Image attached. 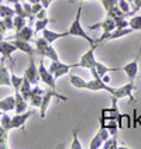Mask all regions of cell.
Masks as SVG:
<instances>
[{
    "mask_svg": "<svg viewBox=\"0 0 141 149\" xmlns=\"http://www.w3.org/2000/svg\"><path fill=\"white\" fill-rule=\"evenodd\" d=\"M6 58L0 59V86H11L10 82V73H8V69L4 63Z\"/></svg>",
    "mask_w": 141,
    "mask_h": 149,
    "instance_id": "2e32d148",
    "label": "cell"
},
{
    "mask_svg": "<svg viewBox=\"0 0 141 149\" xmlns=\"http://www.w3.org/2000/svg\"><path fill=\"white\" fill-rule=\"evenodd\" d=\"M11 42L16 45L17 49L21 51V52H24V54H27L28 56H31V55H34V54L37 52V49H35L34 47H31L28 41H20V40H14V41H11Z\"/></svg>",
    "mask_w": 141,
    "mask_h": 149,
    "instance_id": "e0dca14e",
    "label": "cell"
},
{
    "mask_svg": "<svg viewBox=\"0 0 141 149\" xmlns=\"http://www.w3.org/2000/svg\"><path fill=\"white\" fill-rule=\"evenodd\" d=\"M134 30L131 27H127V28H116V30H113L112 33L107 34V37H106V41H110V40H116V38H121V37H126V35H128V34H131Z\"/></svg>",
    "mask_w": 141,
    "mask_h": 149,
    "instance_id": "ac0fdd59",
    "label": "cell"
},
{
    "mask_svg": "<svg viewBox=\"0 0 141 149\" xmlns=\"http://www.w3.org/2000/svg\"><path fill=\"white\" fill-rule=\"evenodd\" d=\"M71 69H74V63H72V65H67V63H62L59 59L58 61H51V65H50V68H48V70L54 74L55 79L68 74V72H69Z\"/></svg>",
    "mask_w": 141,
    "mask_h": 149,
    "instance_id": "5b68a950",
    "label": "cell"
},
{
    "mask_svg": "<svg viewBox=\"0 0 141 149\" xmlns=\"http://www.w3.org/2000/svg\"><path fill=\"white\" fill-rule=\"evenodd\" d=\"M14 99H16V107H14L16 114L25 113V111L28 110V101L21 96V93H20V91H16V93H14Z\"/></svg>",
    "mask_w": 141,
    "mask_h": 149,
    "instance_id": "9a60e30c",
    "label": "cell"
},
{
    "mask_svg": "<svg viewBox=\"0 0 141 149\" xmlns=\"http://www.w3.org/2000/svg\"><path fill=\"white\" fill-rule=\"evenodd\" d=\"M96 72L99 74L100 77H103L105 74H107L109 72H120L121 70V66L119 68H107L106 65H103V63H100V62H96Z\"/></svg>",
    "mask_w": 141,
    "mask_h": 149,
    "instance_id": "ffe728a7",
    "label": "cell"
},
{
    "mask_svg": "<svg viewBox=\"0 0 141 149\" xmlns=\"http://www.w3.org/2000/svg\"><path fill=\"white\" fill-rule=\"evenodd\" d=\"M103 139H102V136H100L99 134H96L95 136H93V139L90 141L89 143V149H100L103 146Z\"/></svg>",
    "mask_w": 141,
    "mask_h": 149,
    "instance_id": "f1b7e54d",
    "label": "cell"
},
{
    "mask_svg": "<svg viewBox=\"0 0 141 149\" xmlns=\"http://www.w3.org/2000/svg\"><path fill=\"white\" fill-rule=\"evenodd\" d=\"M102 79H103V82L107 83V84H109V82H110V76H109V74H105V76H103Z\"/></svg>",
    "mask_w": 141,
    "mask_h": 149,
    "instance_id": "60d3db41",
    "label": "cell"
},
{
    "mask_svg": "<svg viewBox=\"0 0 141 149\" xmlns=\"http://www.w3.org/2000/svg\"><path fill=\"white\" fill-rule=\"evenodd\" d=\"M16 51H17V48L13 42H8L6 40L0 41V55H1V58L11 59L13 52H16Z\"/></svg>",
    "mask_w": 141,
    "mask_h": 149,
    "instance_id": "4fadbf2b",
    "label": "cell"
},
{
    "mask_svg": "<svg viewBox=\"0 0 141 149\" xmlns=\"http://www.w3.org/2000/svg\"><path fill=\"white\" fill-rule=\"evenodd\" d=\"M25 20L24 17H20V16H14L13 17V24H14V30L18 31V30H21L23 27L25 25Z\"/></svg>",
    "mask_w": 141,
    "mask_h": 149,
    "instance_id": "1f68e13d",
    "label": "cell"
},
{
    "mask_svg": "<svg viewBox=\"0 0 141 149\" xmlns=\"http://www.w3.org/2000/svg\"><path fill=\"white\" fill-rule=\"evenodd\" d=\"M0 59H1V55H0Z\"/></svg>",
    "mask_w": 141,
    "mask_h": 149,
    "instance_id": "c3c4849f",
    "label": "cell"
},
{
    "mask_svg": "<svg viewBox=\"0 0 141 149\" xmlns=\"http://www.w3.org/2000/svg\"><path fill=\"white\" fill-rule=\"evenodd\" d=\"M41 8H44V7H42V4H41V1H40V3H34V4H31V11H33L34 16H35V14H37V13H38Z\"/></svg>",
    "mask_w": 141,
    "mask_h": 149,
    "instance_id": "74e56055",
    "label": "cell"
},
{
    "mask_svg": "<svg viewBox=\"0 0 141 149\" xmlns=\"http://www.w3.org/2000/svg\"><path fill=\"white\" fill-rule=\"evenodd\" d=\"M1 114H3V111H1V110H0V117H1Z\"/></svg>",
    "mask_w": 141,
    "mask_h": 149,
    "instance_id": "bcb514c9",
    "label": "cell"
},
{
    "mask_svg": "<svg viewBox=\"0 0 141 149\" xmlns=\"http://www.w3.org/2000/svg\"><path fill=\"white\" fill-rule=\"evenodd\" d=\"M52 97H57L58 100H62V101H67V97L65 96H62V94H59L57 93V90H54V89H50L48 87V90L44 93V96H42V100H41V104H40V118L44 120L45 116H47V110L50 107V103H51V99Z\"/></svg>",
    "mask_w": 141,
    "mask_h": 149,
    "instance_id": "3957f363",
    "label": "cell"
},
{
    "mask_svg": "<svg viewBox=\"0 0 141 149\" xmlns=\"http://www.w3.org/2000/svg\"><path fill=\"white\" fill-rule=\"evenodd\" d=\"M114 21H116V28H127V27H130V23H128V20H126V17H116Z\"/></svg>",
    "mask_w": 141,
    "mask_h": 149,
    "instance_id": "e575fe53",
    "label": "cell"
},
{
    "mask_svg": "<svg viewBox=\"0 0 141 149\" xmlns=\"http://www.w3.org/2000/svg\"><path fill=\"white\" fill-rule=\"evenodd\" d=\"M121 70L126 72V74H127V77H128L130 82H134V79L138 74V62H137V59L133 61V62L126 63L124 66H121Z\"/></svg>",
    "mask_w": 141,
    "mask_h": 149,
    "instance_id": "7c38bea8",
    "label": "cell"
},
{
    "mask_svg": "<svg viewBox=\"0 0 141 149\" xmlns=\"http://www.w3.org/2000/svg\"><path fill=\"white\" fill-rule=\"evenodd\" d=\"M33 116V111H25L21 114H16L14 117H11V130H17V128H23L25 124V121Z\"/></svg>",
    "mask_w": 141,
    "mask_h": 149,
    "instance_id": "30bf717a",
    "label": "cell"
},
{
    "mask_svg": "<svg viewBox=\"0 0 141 149\" xmlns=\"http://www.w3.org/2000/svg\"><path fill=\"white\" fill-rule=\"evenodd\" d=\"M106 128H107V131L110 132V135H117V131H119V123H117L116 120H109L107 123H106Z\"/></svg>",
    "mask_w": 141,
    "mask_h": 149,
    "instance_id": "f546056e",
    "label": "cell"
},
{
    "mask_svg": "<svg viewBox=\"0 0 141 149\" xmlns=\"http://www.w3.org/2000/svg\"><path fill=\"white\" fill-rule=\"evenodd\" d=\"M119 8L124 13L126 16H127V14H133V13H131V10H130L128 0H119Z\"/></svg>",
    "mask_w": 141,
    "mask_h": 149,
    "instance_id": "836d02e7",
    "label": "cell"
},
{
    "mask_svg": "<svg viewBox=\"0 0 141 149\" xmlns=\"http://www.w3.org/2000/svg\"><path fill=\"white\" fill-rule=\"evenodd\" d=\"M135 89V86H134V82H128L127 84L124 86H120V87H116V91H114V94H112V96H114L117 99H126V97H130L131 100L133 99V90Z\"/></svg>",
    "mask_w": 141,
    "mask_h": 149,
    "instance_id": "ba28073f",
    "label": "cell"
},
{
    "mask_svg": "<svg viewBox=\"0 0 141 149\" xmlns=\"http://www.w3.org/2000/svg\"><path fill=\"white\" fill-rule=\"evenodd\" d=\"M35 18H47V8H41V10L35 14Z\"/></svg>",
    "mask_w": 141,
    "mask_h": 149,
    "instance_id": "f35d334b",
    "label": "cell"
},
{
    "mask_svg": "<svg viewBox=\"0 0 141 149\" xmlns=\"http://www.w3.org/2000/svg\"><path fill=\"white\" fill-rule=\"evenodd\" d=\"M3 40H4V34L0 33V41H3Z\"/></svg>",
    "mask_w": 141,
    "mask_h": 149,
    "instance_id": "ee69618b",
    "label": "cell"
},
{
    "mask_svg": "<svg viewBox=\"0 0 141 149\" xmlns=\"http://www.w3.org/2000/svg\"><path fill=\"white\" fill-rule=\"evenodd\" d=\"M95 49L96 47H90V49L88 52H85L82 58H81V62L79 63H74V68H85V69H89L90 70L92 68L96 66V58H95Z\"/></svg>",
    "mask_w": 141,
    "mask_h": 149,
    "instance_id": "8992f818",
    "label": "cell"
},
{
    "mask_svg": "<svg viewBox=\"0 0 141 149\" xmlns=\"http://www.w3.org/2000/svg\"><path fill=\"white\" fill-rule=\"evenodd\" d=\"M14 16H16L14 8L8 7V6H4V4L0 6V18H4V17H14Z\"/></svg>",
    "mask_w": 141,
    "mask_h": 149,
    "instance_id": "4316f807",
    "label": "cell"
},
{
    "mask_svg": "<svg viewBox=\"0 0 141 149\" xmlns=\"http://www.w3.org/2000/svg\"><path fill=\"white\" fill-rule=\"evenodd\" d=\"M41 56H47V58H50V61H58L59 56L58 54H57V51L52 48V44H48L47 47H45V49H44V52H42Z\"/></svg>",
    "mask_w": 141,
    "mask_h": 149,
    "instance_id": "7402d4cb",
    "label": "cell"
},
{
    "mask_svg": "<svg viewBox=\"0 0 141 149\" xmlns=\"http://www.w3.org/2000/svg\"><path fill=\"white\" fill-rule=\"evenodd\" d=\"M103 149H117L119 145H117V135H110V138L106 139L103 142Z\"/></svg>",
    "mask_w": 141,
    "mask_h": 149,
    "instance_id": "484cf974",
    "label": "cell"
},
{
    "mask_svg": "<svg viewBox=\"0 0 141 149\" xmlns=\"http://www.w3.org/2000/svg\"><path fill=\"white\" fill-rule=\"evenodd\" d=\"M44 93H45V91L42 90V89H40L38 84L33 86V89L30 91V97H28V104H30L31 107H40Z\"/></svg>",
    "mask_w": 141,
    "mask_h": 149,
    "instance_id": "9c48e42d",
    "label": "cell"
},
{
    "mask_svg": "<svg viewBox=\"0 0 141 149\" xmlns=\"http://www.w3.org/2000/svg\"><path fill=\"white\" fill-rule=\"evenodd\" d=\"M41 0H28V3H31V4H34V3H40Z\"/></svg>",
    "mask_w": 141,
    "mask_h": 149,
    "instance_id": "7bdbcfd3",
    "label": "cell"
},
{
    "mask_svg": "<svg viewBox=\"0 0 141 149\" xmlns=\"http://www.w3.org/2000/svg\"><path fill=\"white\" fill-rule=\"evenodd\" d=\"M1 4H3V0H0V6H1Z\"/></svg>",
    "mask_w": 141,
    "mask_h": 149,
    "instance_id": "f6af8a7d",
    "label": "cell"
},
{
    "mask_svg": "<svg viewBox=\"0 0 141 149\" xmlns=\"http://www.w3.org/2000/svg\"><path fill=\"white\" fill-rule=\"evenodd\" d=\"M38 73H40V80H41L42 83H45L50 89H57V83H55V77H54V74L51 73L50 70L45 68V65H44V56H41V59H40V66H38Z\"/></svg>",
    "mask_w": 141,
    "mask_h": 149,
    "instance_id": "277c9868",
    "label": "cell"
},
{
    "mask_svg": "<svg viewBox=\"0 0 141 149\" xmlns=\"http://www.w3.org/2000/svg\"><path fill=\"white\" fill-rule=\"evenodd\" d=\"M34 30L31 27H28V25H24L21 30H18L16 31V34L11 37V40H20V41H31L34 37Z\"/></svg>",
    "mask_w": 141,
    "mask_h": 149,
    "instance_id": "8fae6325",
    "label": "cell"
},
{
    "mask_svg": "<svg viewBox=\"0 0 141 149\" xmlns=\"http://www.w3.org/2000/svg\"><path fill=\"white\" fill-rule=\"evenodd\" d=\"M6 31H7V28H6V25L3 23V18H1V20H0V33L6 34Z\"/></svg>",
    "mask_w": 141,
    "mask_h": 149,
    "instance_id": "ab89813d",
    "label": "cell"
},
{
    "mask_svg": "<svg viewBox=\"0 0 141 149\" xmlns=\"http://www.w3.org/2000/svg\"><path fill=\"white\" fill-rule=\"evenodd\" d=\"M10 82H11V87L14 89V91H20V87L23 84V77L17 76V74L11 73L10 74Z\"/></svg>",
    "mask_w": 141,
    "mask_h": 149,
    "instance_id": "cb8c5ba5",
    "label": "cell"
},
{
    "mask_svg": "<svg viewBox=\"0 0 141 149\" xmlns=\"http://www.w3.org/2000/svg\"><path fill=\"white\" fill-rule=\"evenodd\" d=\"M0 118H1V120H0V125H1L3 128H6L7 131H10V130H11V117H8L7 113H4V114H1Z\"/></svg>",
    "mask_w": 141,
    "mask_h": 149,
    "instance_id": "4dcf8cb0",
    "label": "cell"
},
{
    "mask_svg": "<svg viewBox=\"0 0 141 149\" xmlns=\"http://www.w3.org/2000/svg\"><path fill=\"white\" fill-rule=\"evenodd\" d=\"M3 23L6 25L7 30H14V24H13V17H4L3 18Z\"/></svg>",
    "mask_w": 141,
    "mask_h": 149,
    "instance_id": "8d00e7d4",
    "label": "cell"
},
{
    "mask_svg": "<svg viewBox=\"0 0 141 149\" xmlns=\"http://www.w3.org/2000/svg\"><path fill=\"white\" fill-rule=\"evenodd\" d=\"M31 89H33L31 82H30L25 76H23V84H21V87H20V93H21V96H23L27 101H28V97H30V91H31Z\"/></svg>",
    "mask_w": 141,
    "mask_h": 149,
    "instance_id": "44dd1931",
    "label": "cell"
},
{
    "mask_svg": "<svg viewBox=\"0 0 141 149\" xmlns=\"http://www.w3.org/2000/svg\"><path fill=\"white\" fill-rule=\"evenodd\" d=\"M41 34H42V37H44L47 41L50 42V44L58 41L59 38H64V37H68V35H69V33H68V31H65V33H57V31L47 30V28H44V30L41 31Z\"/></svg>",
    "mask_w": 141,
    "mask_h": 149,
    "instance_id": "5bb4252c",
    "label": "cell"
},
{
    "mask_svg": "<svg viewBox=\"0 0 141 149\" xmlns=\"http://www.w3.org/2000/svg\"><path fill=\"white\" fill-rule=\"evenodd\" d=\"M140 79H141V74H140Z\"/></svg>",
    "mask_w": 141,
    "mask_h": 149,
    "instance_id": "681fc988",
    "label": "cell"
},
{
    "mask_svg": "<svg viewBox=\"0 0 141 149\" xmlns=\"http://www.w3.org/2000/svg\"><path fill=\"white\" fill-rule=\"evenodd\" d=\"M72 134H74V139H72V143H71V149H82V145H81L79 138H78V130H74Z\"/></svg>",
    "mask_w": 141,
    "mask_h": 149,
    "instance_id": "d590c367",
    "label": "cell"
},
{
    "mask_svg": "<svg viewBox=\"0 0 141 149\" xmlns=\"http://www.w3.org/2000/svg\"><path fill=\"white\" fill-rule=\"evenodd\" d=\"M82 7H83V1L79 3V6H78V11H76V16H75L74 21H72V24L69 27V30H68V33L69 35H74V37H81V38H85L86 41L89 42V45L90 47H98V42L93 41L90 37L86 34V31L83 30L82 24H81V16H82Z\"/></svg>",
    "mask_w": 141,
    "mask_h": 149,
    "instance_id": "6da1fadb",
    "label": "cell"
},
{
    "mask_svg": "<svg viewBox=\"0 0 141 149\" xmlns=\"http://www.w3.org/2000/svg\"><path fill=\"white\" fill-rule=\"evenodd\" d=\"M7 136H8V131L0 125V149H7L8 148Z\"/></svg>",
    "mask_w": 141,
    "mask_h": 149,
    "instance_id": "d4e9b609",
    "label": "cell"
},
{
    "mask_svg": "<svg viewBox=\"0 0 141 149\" xmlns=\"http://www.w3.org/2000/svg\"><path fill=\"white\" fill-rule=\"evenodd\" d=\"M13 7H14V11H16V16H20V17H24V18H30V20H31L30 14L27 13V10H25L24 6H23L20 1L14 3V4H13Z\"/></svg>",
    "mask_w": 141,
    "mask_h": 149,
    "instance_id": "603a6c76",
    "label": "cell"
},
{
    "mask_svg": "<svg viewBox=\"0 0 141 149\" xmlns=\"http://www.w3.org/2000/svg\"><path fill=\"white\" fill-rule=\"evenodd\" d=\"M14 107H16V99H14V96H7V97H4L3 100H0V110L3 113H8V111L14 110Z\"/></svg>",
    "mask_w": 141,
    "mask_h": 149,
    "instance_id": "d6986e66",
    "label": "cell"
},
{
    "mask_svg": "<svg viewBox=\"0 0 141 149\" xmlns=\"http://www.w3.org/2000/svg\"><path fill=\"white\" fill-rule=\"evenodd\" d=\"M138 51H140V56H141V47H140V49H138Z\"/></svg>",
    "mask_w": 141,
    "mask_h": 149,
    "instance_id": "7dc6e473",
    "label": "cell"
},
{
    "mask_svg": "<svg viewBox=\"0 0 141 149\" xmlns=\"http://www.w3.org/2000/svg\"><path fill=\"white\" fill-rule=\"evenodd\" d=\"M17 1H20V0H6V3H8V4H14Z\"/></svg>",
    "mask_w": 141,
    "mask_h": 149,
    "instance_id": "b9f144b4",
    "label": "cell"
},
{
    "mask_svg": "<svg viewBox=\"0 0 141 149\" xmlns=\"http://www.w3.org/2000/svg\"><path fill=\"white\" fill-rule=\"evenodd\" d=\"M48 24H50V18H37L34 33H40V31H42L44 28H47V25Z\"/></svg>",
    "mask_w": 141,
    "mask_h": 149,
    "instance_id": "83f0119b",
    "label": "cell"
},
{
    "mask_svg": "<svg viewBox=\"0 0 141 149\" xmlns=\"http://www.w3.org/2000/svg\"><path fill=\"white\" fill-rule=\"evenodd\" d=\"M130 27L133 28L134 31H138L141 30V14L140 16H134L133 18H130Z\"/></svg>",
    "mask_w": 141,
    "mask_h": 149,
    "instance_id": "d6a6232c",
    "label": "cell"
},
{
    "mask_svg": "<svg viewBox=\"0 0 141 149\" xmlns=\"http://www.w3.org/2000/svg\"><path fill=\"white\" fill-rule=\"evenodd\" d=\"M28 59H30V62H28V68L25 69L24 72V76L31 82V84L33 86H35V84H38L40 83V73H38V68H37V65H35V62H34V55H31V56H28Z\"/></svg>",
    "mask_w": 141,
    "mask_h": 149,
    "instance_id": "52a82bcc",
    "label": "cell"
},
{
    "mask_svg": "<svg viewBox=\"0 0 141 149\" xmlns=\"http://www.w3.org/2000/svg\"><path fill=\"white\" fill-rule=\"evenodd\" d=\"M102 28L103 30V34H102V37H100L99 40H98V44L100 42H105L106 41V37H107L109 33H112L113 30H116V21H114V18L113 17H106L103 21H100V23H96V24H92L89 27V30H99Z\"/></svg>",
    "mask_w": 141,
    "mask_h": 149,
    "instance_id": "7a4b0ae2",
    "label": "cell"
}]
</instances>
